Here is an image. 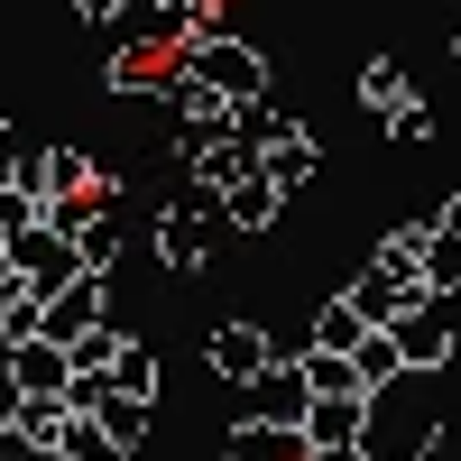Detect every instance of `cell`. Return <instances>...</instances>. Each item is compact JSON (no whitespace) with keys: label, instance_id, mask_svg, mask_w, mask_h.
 <instances>
[{"label":"cell","instance_id":"cell-15","mask_svg":"<svg viewBox=\"0 0 461 461\" xmlns=\"http://www.w3.org/2000/svg\"><path fill=\"white\" fill-rule=\"evenodd\" d=\"M360 102L378 111V121H397V111L415 102V93H406V65H397V56H369V74H360Z\"/></svg>","mask_w":461,"mask_h":461},{"label":"cell","instance_id":"cell-4","mask_svg":"<svg viewBox=\"0 0 461 461\" xmlns=\"http://www.w3.org/2000/svg\"><path fill=\"white\" fill-rule=\"evenodd\" d=\"M304 415H314V378H304V360H277L267 378L240 388V425H286V434H304Z\"/></svg>","mask_w":461,"mask_h":461},{"label":"cell","instance_id":"cell-13","mask_svg":"<svg viewBox=\"0 0 461 461\" xmlns=\"http://www.w3.org/2000/svg\"><path fill=\"white\" fill-rule=\"evenodd\" d=\"M360 341H369L360 304H351V295H332L323 314H314V351H323V360H360Z\"/></svg>","mask_w":461,"mask_h":461},{"label":"cell","instance_id":"cell-27","mask_svg":"<svg viewBox=\"0 0 461 461\" xmlns=\"http://www.w3.org/2000/svg\"><path fill=\"white\" fill-rule=\"evenodd\" d=\"M0 267H10V230H0Z\"/></svg>","mask_w":461,"mask_h":461},{"label":"cell","instance_id":"cell-20","mask_svg":"<svg viewBox=\"0 0 461 461\" xmlns=\"http://www.w3.org/2000/svg\"><path fill=\"white\" fill-rule=\"evenodd\" d=\"M111 397H139V406H148V397H158V360H148V351H139V341H130V351H121V360H111Z\"/></svg>","mask_w":461,"mask_h":461},{"label":"cell","instance_id":"cell-28","mask_svg":"<svg viewBox=\"0 0 461 461\" xmlns=\"http://www.w3.org/2000/svg\"><path fill=\"white\" fill-rule=\"evenodd\" d=\"M452 47H461V37H452Z\"/></svg>","mask_w":461,"mask_h":461},{"label":"cell","instance_id":"cell-24","mask_svg":"<svg viewBox=\"0 0 461 461\" xmlns=\"http://www.w3.org/2000/svg\"><path fill=\"white\" fill-rule=\"evenodd\" d=\"M10 185H19V148H0V194H10Z\"/></svg>","mask_w":461,"mask_h":461},{"label":"cell","instance_id":"cell-10","mask_svg":"<svg viewBox=\"0 0 461 461\" xmlns=\"http://www.w3.org/2000/svg\"><path fill=\"white\" fill-rule=\"evenodd\" d=\"M360 434H369V397L360 388L314 397V415H304V443H314V452H360Z\"/></svg>","mask_w":461,"mask_h":461},{"label":"cell","instance_id":"cell-8","mask_svg":"<svg viewBox=\"0 0 461 461\" xmlns=\"http://www.w3.org/2000/svg\"><path fill=\"white\" fill-rule=\"evenodd\" d=\"M158 258L167 267H203L212 258V194H203V185H194V203L158 212Z\"/></svg>","mask_w":461,"mask_h":461},{"label":"cell","instance_id":"cell-25","mask_svg":"<svg viewBox=\"0 0 461 461\" xmlns=\"http://www.w3.org/2000/svg\"><path fill=\"white\" fill-rule=\"evenodd\" d=\"M443 230H452V240H461V194H452V203H443Z\"/></svg>","mask_w":461,"mask_h":461},{"label":"cell","instance_id":"cell-12","mask_svg":"<svg viewBox=\"0 0 461 461\" xmlns=\"http://www.w3.org/2000/svg\"><path fill=\"white\" fill-rule=\"evenodd\" d=\"M221 461H314V443H304V434H286V425H230Z\"/></svg>","mask_w":461,"mask_h":461},{"label":"cell","instance_id":"cell-26","mask_svg":"<svg viewBox=\"0 0 461 461\" xmlns=\"http://www.w3.org/2000/svg\"><path fill=\"white\" fill-rule=\"evenodd\" d=\"M314 461H360V452H314Z\"/></svg>","mask_w":461,"mask_h":461},{"label":"cell","instance_id":"cell-16","mask_svg":"<svg viewBox=\"0 0 461 461\" xmlns=\"http://www.w3.org/2000/svg\"><path fill=\"white\" fill-rule=\"evenodd\" d=\"M56 452H65V461H130V443H111V434H102V415H65Z\"/></svg>","mask_w":461,"mask_h":461},{"label":"cell","instance_id":"cell-11","mask_svg":"<svg viewBox=\"0 0 461 461\" xmlns=\"http://www.w3.org/2000/svg\"><path fill=\"white\" fill-rule=\"evenodd\" d=\"M111 84L121 93H185V47H121V65H111Z\"/></svg>","mask_w":461,"mask_h":461},{"label":"cell","instance_id":"cell-6","mask_svg":"<svg viewBox=\"0 0 461 461\" xmlns=\"http://www.w3.org/2000/svg\"><path fill=\"white\" fill-rule=\"evenodd\" d=\"M111 323V277H84V286H65V295H47L37 304V341H84V332H102Z\"/></svg>","mask_w":461,"mask_h":461},{"label":"cell","instance_id":"cell-21","mask_svg":"<svg viewBox=\"0 0 461 461\" xmlns=\"http://www.w3.org/2000/svg\"><path fill=\"white\" fill-rule=\"evenodd\" d=\"M121 351H130V332H121V323H102V332L74 341V369H84V378H111V360H121Z\"/></svg>","mask_w":461,"mask_h":461},{"label":"cell","instance_id":"cell-1","mask_svg":"<svg viewBox=\"0 0 461 461\" xmlns=\"http://www.w3.org/2000/svg\"><path fill=\"white\" fill-rule=\"evenodd\" d=\"M443 443V415H434V369H406L369 397V434H360V461H425Z\"/></svg>","mask_w":461,"mask_h":461},{"label":"cell","instance_id":"cell-5","mask_svg":"<svg viewBox=\"0 0 461 461\" xmlns=\"http://www.w3.org/2000/svg\"><path fill=\"white\" fill-rule=\"evenodd\" d=\"M0 369H10L37 406H74V378H84L65 341H10V351H0Z\"/></svg>","mask_w":461,"mask_h":461},{"label":"cell","instance_id":"cell-14","mask_svg":"<svg viewBox=\"0 0 461 461\" xmlns=\"http://www.w3.org/2000/svg\"><path fill=\"white\" fill-rule=\"evenodd\" d=\"M277 203H286V185L249 176L240 194H221V221H230V230H267V221H277Z\"/></svg>","mask_w":461,"mask_h":461},{"label":"cell","instance_id":"cell-18","mask_svg":"<svg viewBox=\"0 0 461 461\" xmlns=\"http://www.w3.org/2000/svg\"><path fill=\"white\" fill-rule=\"evenodd\" d=\"M230 139H249L258 158H267L277 139H295V121H286V111H267V102H249V111H230Z\"/></svg>","mask_w":461,"mask_h":461},{"label":"cell","instance_id":"cell-22","mask_svg":"<svg viewBox=\"0 0 461 461\" xmlns=\"http://www.w3.org/2000/svg\"><path fill=\"white\" fill-rule=\"evenodd\" d=\"M425 130H434V111H425V102H406L397 121H388V139H425Z\"/></svg>","mask_w":461,"mask_h":461},{"label":"cell","instance_id":"cell-7","mask_svg":"<svg viewBox=\"0 0 461 461\" xmlns=\"http://www.w3.org/2000/svg\"><path fill=\"white\" fill-rule=\"evenodd\" d=\"M452 332H461V304H452V295H425V304L397 323L406 369H443V360H452Z\"/></svg>","mask_w":461,"mask_h":461},{"label":"cell","instance_id":"cell-19","mask_svg":"<svg viewBox=\"0 0 461 461\" xmlns=\"http://www.w3.org/2000/svg\"><path fill=\"white\" fill-rule=\"evenodd\" d=\"M258 176H267V185H304V176H314V139H304V130L277 139V148L258 158Z\"/></svg>","mask_w":461,"mask_h":461},{"label":"cell","instance_id":"cell-2","mask_svg":"<svg viewBox=\"0 0 461 461\" xmlns=\"http://www.w3.org/2000/svg\"><path fill=\"white\" fill-rule=\"evenodd\" d=\"M10 277L47 304V295H65V286H84L93 277V258H84V240L74 230H56V221H37V230H19L10 240Z\"/></svg>","mask_w":461,"mask_h":461},{"label":"cell","instance_id":"cell-3","mask_svg":"<svg viewBox=\"0 0 461 461\" xmlns=\"http://www.w3.org/2000/svg\"><path fill=\"white\" fill-rule=\"evenodd\" d=\"M185 74H194L212 102H230V111L267 102V56L240 47V37H194V47H185Z\"/></svg>","mask_w":461,"mask_h":461},{"label":"cell","instance_id":"cell-23","mask_svg":"<svg viewBox=\"0 0 461 461\" xmlns=\"http://www.w3.org/2000/svg\"><path fill=\"white\" fill-rule=\"evenodd\" d=\"M74 10H84V19H121L130 0H74Z\"/></svg>","mask_w":461,"mask_h":461},{"label":"cell","instance_id":"cell-17","mask_svg":"<svg viewBox=\"0 0 461 461\" xmlns=\"http://www.w3.org/2000/svg\"><path fill=\"white\" fill-rule=\"evenodd\" d=\"M351 378H360L369 397L388 388V378H406V351H397V332H369V341H360V360H351Z\"/></svg>","mask_w":461,"mask_h":461},{"label":"cell","instance_id":"cell-9","mask_svg":"<svg viewBox=\"0 0 461 461\" xmlns=\"http://www.w3.org/2000/svg\"><path fill=\"white\" fill-rule=\"evenodd\" d=\"M212 369L230 378V388L267 378V369H277V341H267V323H221V332H212Z\"/></svg>","mask_w":461,"mask_h":461}]
</instances>
